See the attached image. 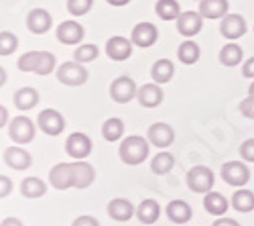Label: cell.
<instances>
[{
  "instance_id": "1",
  "label": "cell",
  "mask_w": 254,
  "mask_h": 226,
  "mask_svg": "<svg viewBox=\"0 0 254 226\" xmlns=\"http://www.w3.org/2000/svg\"><path fill=\"white\" fill-rule=\"evenodd\" d=\"M55 66H57V59L49 51H27V53L20 55L18 61H16V68L20 72L37 74V75H49V74H53Z\"/></svg>"
},
{
  "instance_id": "2",
  "label": "cell",
  "mask_w": 254,
  "mask_h": 226,
  "mask_svg": "<svg viewBox=\"0 0 254 226\" xmlns=\"http://www.w3.org/2000/svg\"><path fill=\"white\" fill-rule=\"evenodd\" d=\"M149 149H151L149 139H144L140 135H130V137L122 139L120 147H118V155L126 165H140V163L149 157Z\"/></svg>"
},
{
  "instance_id": "3",
  "label": "cell",
  "mask_w": 254,
  "mask_h": 226,
  "mask_svg": "<svg viewBox=\"0 0 254 226\" xmlns=\"http://www.w3.org/2000/svg\"><path fill=\"white\" fill-rule=\"evenodd\" d=\"M35 133H37V127L29 116L20 114L8 122V137L14 141V145H20V147L29 145V143L35 139Z\"/></svg>"
},
{
  "instance_id": "4",
  "label": "cell",
  "mask_w": 254,
  "mask_h": 226,
  "mask_svg": "<svg viewBox=\"0 0 254 226\" xmlns=\"http://www.w3.org/2000/svg\"><path fill=\"white\" fill-rule=\"evenodd\" d=\"M216 183V175L205 165H195L187 171V188L195 194H207L211 192Z\"/></svg>"
},
{
  "instance_id": "5",
  "label": "cell",
  "mask_w": 254,
  "mask_h": 226,
  "mask_svg": "<svg viewBox=\"0 0 254 226\" xmlns=\"http://www.w3.org/2000/svg\"><path fill=\"white\" fill-rule=\"evenodd\" d=\"M57 79L63 86L77 88L88 81V70L83 68V64H77V61H65V64L59 66V70H57Z\"/></svg>"
},
{
  "instance_id": "6",
  "label": "cell",
  "mask_w": 254,
  "mask_h": 226,
  "mask_svg": "<svg viewBox=\"0 0 254 226\" xmlns=\"http://www.w3.org/2000/svg\"><path fill=\"white\" fill-rule=\"evenodd\" d=\"M222 179L228 183V186L234 188H244L246 183L250 181V169L246 163L242 161H228L222 165Z\"/></svg>"
},
{
  "instance_id": "7",
  "label": "cell",
  "mask_w": 254,
  "mask_h": 226,
  "mask_svg": "<svg viewBox=\"0 0 254 226\" xmlns=\"http://www.w3.org/2000/svg\"><path fill=\"white\" fill-rule=\"evenodd\" d=\"M37 127L49 137H59L65 129V118L55 108H45L37 116Z\"/></svg>"
},
{
  "instance_id": "8",
  "label": "cell",
  "mask_w": 254,
  "mask_h": 226,
  "mask_svg": "<svg viewBox=\"0 0 254 226\" xmlns=\"http://www.w3.org/2000/svg\"><path fill=\"white\" fill-rule=\"evenodd\" d=\"M138 94V86H136V81L128 75H120L112 81V86H110V96L112 100L116 102V104H128L130 100H134Z\"/></svg>"
},
{
  "instance_id": "9",
  "label": "cell",
  "mask_w": 254,
  "mask_h": 226,
  "mask_svg": "<svg viewBox=\"0 0 254 226\" xmlns=\"http://www.w3.org/2000/svg\"><path fill=\"white\" fill-rule=\"evenodd\" d=\"M65 151H67V155L71 159L83 161L92 153V139L86 133H71L65 139Z\"/></svg>"
},
{
  "instance_id": "10",
  "label": "cell",
  "mask_w": 254,
  "mask_h": 226,
  "mask_svg": "<svg viewBox=\"0 0 254 226\" xmlns=\"http://www.w3.org/2000/svg\"><path fill=\"white\" fill-rule=\"evenodd\" d=\"M146 139L153 147H159V149H167L173 145L175 141V131L171 125H167V122H155V125L149 127L146 131Z\"/></svg>"
},
{
  "instance_id": "11",
  "label": "cell",
  "mask_w": 254,
  "mask_h": 226,
  "mask_svg": "<svg viewBox=\"0 0 254 226\" xmlns=\"http://www.w3.org/2000/svg\"><path fill=\"white\" fill-rule=\"evenodd\" d=\"M246 31H248V25H246L244 16H240V14H226L220 20V33L230 41L242 39L246 35Z\"/></svg>"
},
{
  "instance_id": "12",
  "label": "cell",
  "mask_w": 254,
  "mask_h": 226,
  "mask_svg": "<svg viewBox=\"0 0 254 226\" xmlns=\"http://www.w3.org/2000/svg\"><path fill=\"white\" fill-rule=\"evenodd\" d=\"M157 39H159V29L153 23H146V20L134 25V29L130 33V41L136 47H142V49L153 47L157 43Z\"/></svg>"
},
{
  "instance_id": "13",
  "label": "cell",
  "mask_w": 254,
  "mask_h": 226,
  "mask_svg": "<svg viewBox=\"0 0 254 226\" xmlns=\"http://www.w3.org/2000/svg\"><path fill=\"white\" fill-rule=\"evenodd\" d=\"M49 183L55 190L73 188V163H57L49 171Z\"/></svg>"
},
{
  "instance_id": "14",
  "label": "cell",
  "mask_w": 254,
  "mask_h": 226,
  "mask_svg": "<svg viewBox=\"0 0 254 226\" xmlns=\"http://www.w3.org/2000/svg\"><path fill=\"white\" fill-rule=\"evenodd\" d=\"M83 27L73 18H67L57 27V41L63 45H81Z\"/></svg>"
},
{
  "instance_id": "15",
  "label": "cell",
  "mask_w": 254,
  "mask_h": 226,
  "mask_svg": "<svg viewBox=\"0 0 254 226\" xmlns=\"http://www.w3.org/2000/svg\"><path fill=\"white\" fill-rule=\"evenodd\" d=\"M201 27H203V16L199 14V10H197V12L185 10V12H181V16L177 18V31H179V35H183V37H187V39L199 35Z\"/></svg>"
},
{
  "instance_id": "16",
  "label": "cell",
  "mask_w": 254,
  "mask_h": 226,
  "mask_svg": "<svg viewBox=\"0 0 254 226\" xmlns=\"http://www.w3.org/2000/svg\"><path fill=\"white\" fill-rule=\"evenodd\" d=\"M4 163L14 171H25L33 165V157L29 151H25L20 145H12L4 151Z\"/></svg>"
},
{
  "instance_id": "17",
  "label": "cell",
  "mask_w": 254,
  "mask_h": 226,
  "mask_svg": "<svg viewBox=\"0 0 254 226\" xmlns=\"http://www.w3.org/2000/svg\"><path fill=\"white\" fill-rule=\"evenodd\" d=\"M132 47H134V43L130 39L116 35V37L108 39V43H106V53H108V57L114 61H126L132 55Z\"/></svg>"
},
{
  "instance_id": "18",
  "label": "cell",
  "mask_w": 254,
  "mask_h": 226,
  "mask_svg": "<svg viewBox=\"0 0 254 226\" xmlns=\"http://www.w3.org/2000/svg\"><path fill=\"white\" fill-rule=\"evenodd\" d=\"M27 27L35 35H43L53 27V16L45 8H33L27 14Z\"/></svg>"
},
{
  "instance_id": "19",
  "label": "cell",
  "mask_w": 254,
  "mask_h": 226,
  "mask_svg": "<svg viewBox=\"0 0 254 226\" xmlns=\"http://www.w3.org/2000/svg\"><path fill=\"white\" fill-rule=\"evenodd\" d=\"M96 181V169L90 163L83 161H73V188L77 190H86Z\"/></svg>"
},
{
  "instance_id": "20",
  "label": "cell",
  "mask_w": 254,
  "mask_h": 226,
  "mask_svg": "<svg viewBox=\"0 0 254 226\" xmlns=\"http://www.w3.org/2000/svg\"><path fill=\"white\" fill-rule=\"evenodd\" d=\"M163 98H165V94H163L161 86L155 84V81L140 86L138 94H136V100L140 102V106H144V108H157L163 102Z\"/></svg>"
},
{
  "instance_id": "21",
  "label": "cell",
  "mask_w": 254,
  "mask_h": 226,
  "mask_svg": "<svg viewBox=\"0 0 254 226\" xmlns=\"http://www.w3.org/2000/svg\"><path fill=\"white\" fill-rule=\"evenodd\" d=\"M165 214H167V218L171 220L173 224H185V222L191 220L193 210H191V206H189L185 200H171L167 204Z\"/></svg>"
},
{
  "instance_id": "22",
  "label": "cell",
  "mask_w": 254,
  "mask_h": 226,
  "mask_svg": "<svg viewBox=\"0 0 254 226\" xmlns=\"http://www.w3.org/2000/svg\"><path fill=\"white\" fill-rule=\"evenodd\" d=\"M134 214H136V210L132 206V202L126 198H114L108 204V216L116 222H128Z\"/></svg>"
},
{
  "instance_id": "23",
  "label": "cell",
  "mask_w": 254,
  "mask_h": 226,
  "mask_svg": "<svg viewBox=\"0 0 254 226\" xmlns=\"http://www.w3.org/2000/svg\"><path fill=\"white\" fill-rule=\"evenodd\" d=\"M232 206V204L226 200V196H222L220 192H207L205 196H203V208H205V212L207 214H211V216H224L226 212H228V208Z\"/></svg>"
},
{
  "instance_id": "24",
  "label": "cell",
  "mask_w": 254,
  "mask_h": 226,
  "mask_svg": "<svg viewBox=\"0 0 254 226\" xmlns=\"http://www.w3.org/2000/svg\"><path fill=\"white\" fill-rule=\"evenodd\" d=\"M230 2L228 0H199V14L203 18H224L228 14Z\"/></svg>"
},
{
  "instance_id": "25",
  "label": "cell",
  "mask_w": 254,
  "mask_h": 226,
  "mask_svg": "<svg viewBox=\"0 0 254 226\" xmlns=\"http://www.w3.org/2000/svg\"><path fill=\"white\" fill-rule=\"evenodd\" d=\"M175 75V66L171 59H157L153 68H151V77L155 84H167V81H171Z\"/></svg>"
},
{
  "instance_id": "26",
  "label": "cell",
  "mask_w": 254,
  "mask_h": 226,
  "mask_svg": "<svg viewBox=\"0 0 254 226\" xmlns=\"http://www.w3.org/2000/svg\"><path fill=\"white\" fill-rule=\"evenodd\" d=\"M37 104H39V92L35 88L25 86V88H18L14 92V106L18 110L27 112V110H33Z\"/></svg>"
},
{
  "instance_id": "27",
  "label": "cell",
  "mask_w": 254,
  "mask_h": 226,
  "mask_svg": "<svg viewBox=\"0 0 254 226\" xmlns=\"http://www.w3.org/2000/svg\"><path fill=\"white\" fill-rule=\"evenodd\" d=\"M161 216V206L157 200H142L136 208V218L142 222V224H155Z\"/></svg>"
},
{
  "instance_id": "28",
  "label": "cell",
  "mask_w": 254,
  "mask_h": 226,
  "mask_svg": "<svg viewBox=\"0 0 254 226\" xmlns=\"http://www.w3.org/2000/svg\"><path fill=\"white\" fill-rule=\"evenodd\" d=\"M20 194L29 200H37L47 194V183L41 177H25L20 181Z\"/></svg>"
},
{
  "instance_id": "29",
  "label": "cell",
  "mask_w": 254,
  "mask_h": 226,
  "mask_svg": "<svg viewBox=\"0 0 254 226\" xmlns=\"http://www.w3.org/2000/svg\"><path fill=\"white\" fill-rule=\"evenodd\" d=\"M232 208H234L236 212H242V214H248L254 210V192L246 190V188H240L234 192V196H232L230 200Z\"/></svg>"
},
{
  "instance_id": "30",
  "label": "cell",
  "mask_w": 254,
  "mask_h": 226,
  "mask_svg": "<svg viewBox=\"0 0 254 226\" xmlns=\"http://www.w3.org/2000/svg\"><path fill=\"white\" fill-rule=\"evenodd\" d=\"M242 57H244V51H242V47L236 45V43H228V45H224V47L220 49V55H218L220 64L226 66V68L240 66V64H242Z\"/></svg>"
},
{
  "instance_id": "31",
  "label": "cell",
  "mask_w": 254,
  "mask_h": 226,
  "mask_svg": "<svg viewBox=\"0 0 254 226\" xmlns=\"http://www.w3.org/2000/svg\"><path fill=\"white\" fill-rule=\"evenodd\" d=\"M199 55H201L199 45L195 43V41H191V39L183 41V43L179 45V49H177V57H179L181 64H185V66H193V64H197V61H199Z\"/></svg>"
},
{
  "instance_id": "32",
  "label": "cell",
  "mask_w": 254,
  "mask_h": 226,
  "mask_svg": "<svg viewBox=\"0 0 254 226\" xmlns=\"http://www.w3.org/2000/svg\"><path fill=\"white\" fill-rule=\"evenodd\" d=\"M173 167H175V157L169 151H159L151 159V171L157 175H167Z\"/></svg>"
},
{
  "instance_id": "33",
  "label": "cell",
  "mask_w": 254,
  "mask_h": 226,
  "mask_svg": "<svg viewBox=\"0 0 254 226\" xmlns=\"http://www.w3.org/2000/svg\"><path fill=\"white\" fill-rule=\"evenodd\" d=\"M124 135V122L116 116L108 118V120H104V125H102V137L108 141V143H116L120 141Z\"/></svg>"
},
{
  "instance_id": "34",
  "label": "cell",
  "mask_w": 254,
  "mask_h": 226,
  "mask_svg": "<svg viewBox=\"0 0 254 226\" xmlns=\"http://www.w3.org/2000/svg\"><path fill=\"white\" fill-rule=\"evenodd\" d=\"M155 12L163 20H177L181 16V6L177 0H157Z\"/></svg>"
},
{
  "instance_id": "35",
  "label": "cell",
  "mask_w": 254,
  "mask_h": 226,
  "mask_svg": "<svg viewBox=\"0 0 254 226\" xmlns=\"http://www.w3.org/2000/svg\"><path fill=\"white\" fill-rule=\"evenodd\" d=\"M98 55H100V49L92 43H81L73 51V59L77 61V64H90V61L98 59Z\"/></svg>"
},
{
  "instance_id": "36",
  "label": "cell",
  "mask_w": 254,
  "mask_h": 226,
  "mask_svg": "<svg viewBox=\"0 0 254 226\" xmlns=\"http://www.w3.org/2000/svg\"><path fill=\"white\" fill-rule=\"evenodd\" d=\"M18 47V37L10 31H2L0 33V55L2 57H8L16 51Z\"/></svg>"
},
{
  "instance_id": "37",
  "label": "cell",
  "mask_w": 254,
  "mask_h": 226,
  "mask_svg": "<svg viewBox=\"0 0 254 226\" xmlns=\"http://www.w3.org/2000/svg\"><path fill=\"white\" fill-rule=\"evenodd\" d=\"M94 6V0H67V12L71 16H83L88 14Z\"/></svg>"
},
{
  "instance_id": "38",
  "label": "cell",
  "mask_w": 254,
  "mask_h": 226,
  "mask_svg": "<svg viewBox=\"0 0 254 226\" xmlns=\"http://www.w3.org/2000/svg\"><path fill=\"white\" fill-rule=\"evenodd\" d=\"M240 155H242V161L254 163V139H246L240 145Z\"/></svg>"
},
{
  "instance_id": "39",
  "label": "cell",
  "mask_w": 254,
  "mask_h": 226,
  "mask_svg": "<svg viewBox=\"0 0 254 226\" xmlns=\"http://www.w3.org/2000/svg\"><path fill=\"white\" fill-rule=\"evenodd\" d=\"M240 112H242V116L254 120V98L252 96H248L240 102Z\"/></svg>"
},
{
  "instance_id": "40",
  "label": "cell",
  "mask_w": 254,
  "mask_h": 226,
  "mask_svg": "<svg viewBox=\"0 0 254 226\" xmlns=\"http://www.w3.org/2000/svg\"><path fill=\"white\" fill-rule=\"evenodd\" d=\"M12 192V179L8 175H0V200L10 196Z\"/></svg>"
},
{
  "instance_id": "41",
  "label": "cell",
  "mask_w": 254,
  "mask_h": 226,
  "mask_svg": "<svg viewBox=\"0 0 254 226\" xmlns=\"http://www.w3.org/2000/svg\"><path fill=\"white\" fill-rule=\"evenodd\" d=\"M71 226H100V222L94 218V216H88V214H83V216H77Z\"/></svg>"
},
{
  "instance_id": "42",
  "label": "cell",
  "mask_w": 254,
  "mask_h": 226,
  "mask_svg": "<svg viewBox=\"0 0 254 226\" xmlns=\"http://www.w3.org/2000/svg\"><path fill=\"white\" fill-rule=\"evenodd\" d=\"M242 75H244L246 79H254V55L248 57L244 64H242Z\"/></svg>"
},
{
  "instance_id": "43",
  "label": "cell",
  "mask_w": 254,
  "mask_h": 226,
  "mask_svg": "<svg viewBox=\"0 0 254 226\" xmlns=\"http://www.w3.org/2000/svg\"><path fill=\"white\" fill-rule=\"evenodd\" d=\"M211 226H240V222L234 218H228V216H220L218 220H214Z\"/></svg>"
},
{
  "instance_id": "44",
  "label": "cell",
  "mask_w": 254,
  "mask_h": 226,
  "mask_svg": "<svg viewBox=\"0 0 254 226\" xmlns=\"http://www.w3.org/2000/svg\"><path fill=\"white\" fill-rule=\"evenodd\" d=\"M8 110L2 106V104H0V129H2V127H6L8 125Z\"/></svg>"
},
{
  "instance_id": "45",
  "label": "cell",
  "mask_w": 254,
  "mask_h": 226,
  "mask_svg": "<svg viewBox=\"0 0 254 226\" xmlns=\"http://www.w3.org/2000/svg\"><path fill=\"white\" fill-rule=\"evenodd\" d=\"M0 226H25V224L20 222L18 218H14V216H8V218H4L2 222H0Z\"/></svg>"
},
{
  "instance_id": "46",
  "label": "cell",
  "mask_w": 254,
  "mask_h": 226,
  "mask_svg": "<svg viewBox=\"0 0 254 226\" xmlns=\"http://www.w3.org/2000/svg\"><path fill=\"white\" fill-rule=\"evenodd\" d=\"M108 4H112V6H126L130 2V0H106Z\"/></svg>"
},
{
  "instance_id": "47",
  "label": "cell",
  "mask_w": 254,
  "mask_h": 226,
  "mask_svg": "<svg viewBox=\"0 0 254 226\" xmlns=\"http://www.w3.org/2000/svg\"><path fill=\"white\" fill-rule=\"evenodd\" d=\"M4 84H6V70L0 66V88H2Z\"/></svg>"
},
{
  "instance_id": "48",
  "label": "cell",
  "mask_w": 254,
  "mask_h": 226,
  "mask_svg": "<svg viewBox=\"0 0 254 226\" xmlns=\"http://www.w3.org/2000/svg\"><path fill=\"white\" fill-rule=\"evenodd\" d=\"M248 96H252V98H254V81H252V84L248 86Z\"/></svg>"
},
{
  "instance_id": "49",
  "label": "cell",
  "mask_w": 254,
  "mask_h": 226,
  "mask_svg": "<svg viewBox=\"0 0 254 226\" xmlns=\"http://www.w3.org/2000/svg\"><path fill=\"white\" fill-rule=\"evenodd\" d=\"M197 2H199V0H197Z\"/></svg>"
}]
</instances>
